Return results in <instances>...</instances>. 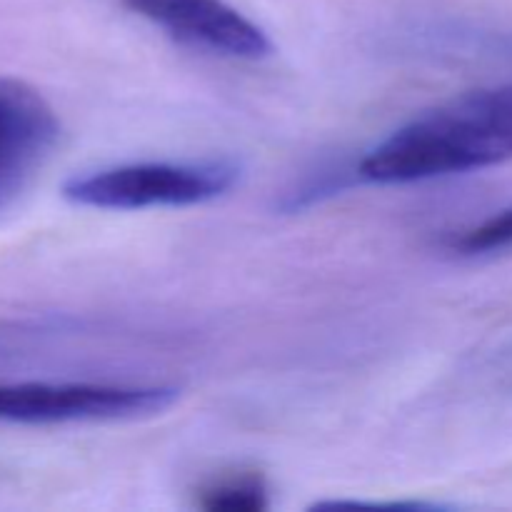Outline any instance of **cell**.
<instances>
[{
  "instance_id": "cell-1",
  "label": "cell",
  "mask_w": 512,
  "mask_h": 512,
  "mask_svg": "<svg viewBox=\"0 0 512 512\" xmlns=\"http://www.w3.org/2000/svg\"><path fill=\"white\" fill-rule=\"evenodd\" d=\"M512 158V83L465 93L410 120L360 163L368 183L398 185L468 173Z\"/></svg>"
},
{
  "instance_id": "cell-2",
  "label": "cell",
  "mask_w": 512,
  "mask_h": 512,
  "mask_svg": "<svg viewBox=\"0 0 512 512\" xmlns=\"http://www.w3.org/2000/svg\"><path fill=\"white\" fill-rule=\"evenodd\" d=\"M240 178L235 160L203 163H138L70 178L63 198L73 205L100 210L183 208L228 193Z\"/></svg>"
},
{
  "instance_id": "cell-3",
  "label": "cell",
  "mask_w": 512,
  "mask_h": 512,
  "mask_svg": "<svg viewBox=\"0 0 512 512\" xmlns=\"http://www.w3.org/2000/svg\"><path fill=\"white\" fill-rule=\"evenodd\" d=\"M178 390L165 385L0 383V423L60 425L145 418L168 410Z\"/></svg>"
},
{
  "instance_id": "cell-4",
  "label": "cell",
  "mask_w": 512,
  "mask_h": 512,
  "mask_svg": "<svg viewBox=\"0 0 512 512\" xmlns=\"http://www.w3.org/2000/svg\"><path fill=\"white\" fill-rule=\"evenodd\" d=\"M123 5L170 38L208 53L238 60H260L273 53L268 35L225 0H123Z\"/></svg>"
},
{
  "instance_id": "cell-5",
  "label": "cell",
  "mask_w": 512,
  "mask_h": 512,
  "mask_svg": "<svg viewBox=\"0 0 512 512\" xmlns=\"http://www.w3.org/2000/svg\"><path fill=\"white\" fill-rule=\"evenodd\" d=\"M60 138L48 100L15 78H0V178L28 188Z\"/></svg>"
},
{
  "instance_id": "cell-6",
  "label": "cell",
  "mask_w": 512,
  "mask_h": 512,
  "mask_svg": "<svg viewBox=\"0 0 512 512\" xmlns=\"http://www.w3.org/2000/svg\"><path fill=\"white\" fill-rule=\"evenodd\" d=\"M198 505L213 512H260L270 508V488L260 473L225 475L200 490Z\"/></svg>"
},
{
  "instance_id": "cell-7",
  "label": "cell",
  "mask_w": 512,
  "mask_h": 512,
  "mask_svg": "<svg viewBox=\"0 0 512 512\" xmlns=\"http://www.w3.org/2000/svg\"><path fill=\"white\" fill-rule=\"evenodd\" d=\"M508 245H512V208L485 220L483 225L455 240V248L463 253H488V250L508 248Z\"/></svg>"
},
{
  "instance_id": "cell-8",
  "label": "cell",
  "mask_w": 512,
  "mask_h": 512,
  "mask_svg": "<svg viewBox=\"0 0 512 512\" xmlns=\"http://www.w3.org/2000/svg\"><path fill=\"white\" fill-rule=\"evenodd\" d=\"M20 193H23V190H20L18 185H13V183H8V180L0 178V210L8 208V205L13 203Z\"/></svg>"
}]
</instances>
